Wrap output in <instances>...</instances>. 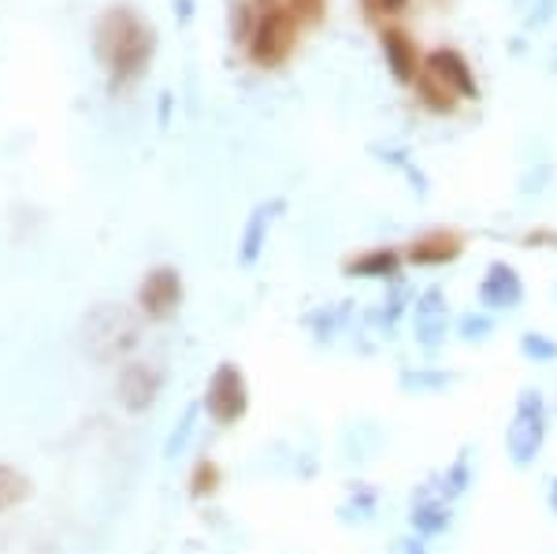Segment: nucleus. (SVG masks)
I'll return each mask as SVG.
<instances>
[{
    "label": "nucleus",
    "instance_id": "obj_1",
    "mask_svg": "<svg viewBox=\"0 0 557 554\" xmlns=\"http://www.w3.org/2000/svg\"><path fill=\"white\" fill-rule=\"evenodd\" d=\"M93 49H98L101 64L108 67L112 90H124L127 82L145 75V67H150L153 60V49H156V38L134 8L116 4L108 8L98 20V27H93Z\"/></svg>",
    "mask_w": 557,
    "mask_h": 554
},
{
    "label": "nucleus",
    "instance_id": "obj_2",
    "mask_svg": "<svg viewBox=\"0 0 557 554\" xmlns=\"http://www.w3.org/2000/svg\"><path fill=\"white\" fill-rule=\"evenodd\" d=\"M142 343V327L134 320V309L119 301H101L86 309L78 324V346L93 365H127Z\"/></svg>",
    "mask_w": 557,
    "mask_h": 554
},
{
    "label": "nucleus",
    "instance_id": "obj_3",
    "mask_svg": "<svg viewBox=\"0 0 557 554\" xmlns=\"http://www.w3.org/2000/svg\"><path fill=\"white\" fill-rule=\"evenodd\" d=\"M546 447V398L539 387H524L517 395V410L506 428V454L517 469H528Z\"/></svg>",
    "mask_w": 557,
    "mask_h": 554
},
{
    "label": "nucleus",
    "instance_id": "obj_4",
    "mask_svg": "<svg viewBox=\"0 0 557 554\" xmlns=\"http://www.w3.org/2000/svg\"><path fill=\"white\" fill-rule=\"evenodd\" d=\"M249 379L246 372H242L234 361H220V365L212 369V376H208V387H205V413L212 417V424H220V428H234L238 421H246L249 413Z\"/></svg>",
    "mask_w": 557,
    "mask_h": 554
},
{
    "label": "nucleus",
    "instance_id": "obj_5",
    "mask_svg": "<svg viewBox=\"0 0 557 554\" xmlns=\"http://www.w3.org/2000/svg\"><path fill=\"white\" fill-rule=\"evenodd\" d=\"M294 41H298V15L290 8L272 4L264 15L257 20V30L249 38V56L260 67H278L286 56H290Z\"/></svg>",
    "mask_w": 557,
    "mask_h": 554
},
{
    "label": "nucleus",
    "instance_id": "obj_6",
    "mask_svg": "<svg viewBox=\"0 0 557 554\" xmlns=\"http://www.w3.org/2000/svg\"><path fill=\"white\" fill-rule=\"evenodd\" d=\"M413 339L424 353H439L446 343L450 327H454V313H450V298L442 287H428L416 294L413 301Z\"/></svg>",
    "mask_w": 557,
    "mask_h": 554
},
{
    "label": "nucleus",
    "instance_id": "obj_7",
    "mask_svg": "<svg viewBox=\"0 0 557 554\" xmlns=\"http://www.w3.org/2000/svg\"><path fill=\"white\" fill-rule=\"evenodd\" d=\"M182 275L171 265H156L138 283V313L145 320H171L182 306Z\"/></svg>",
    "mask_w": 557,
    "mask_h": 554
},
{
    "label": "nucleus",
    "instance_id": "obj_8",
    "mask_svg": "<svg viewBox=\"0 0 557 554\" xmlns=\"http://www.w3.org/2000/svg\"><path fill=\"white\" fill-rule=\"evenodd\" d=\"M164 391V372L153 361H127L116 376V398L127 413H150Z\"/></svg>",
    "mask_w": 557,
    "mask_h": 554
},
{
    "label": "nucleus",
    "instance_id": "obj_9",
    "mask_svg": "<svg viewBox=\"0 0 557 554\" xmlns=\"http://www.w3.org/2000/svg\"><path fill=\"white\" fill-rule=\"evenodd\" d=\"M476 298H480V306L487 313H509V309L524 306L528 291H524V280H520V272L506 261H491L480 280V287H476Z\"/></svg>",
    "mask_w": 557,
    "mask_h": 554
},
{
    "label": "nucleus",
    "instance_id": "obj_10",
    "mask_svg": "<svg viewBox=\"0 0 557 554\" xmlns=\"http://www.w3.org/2000/svg\"><path fill=\"white\" fill-rule=\"evenodd\" d=\"M278 216H286V197H264L260 205H254L249 212L246 228H242V239H238V265L242 268H254L264 254V242L272 235V223Z\"/></svg>",
    "mask_w": 557,
    "mask_h": 554
},
{
    "label": "nucleus",
    "instance_id": "obj_11",
    "mask_svg": "<svg viewBox=\"0 0 557 554\" xmlns=\"http://www.w3.org/2000/svg\"><path fill=\"white\" fill-rule=\"evenodd\" d=\"M424 72L435 75V79L446 86V90H454L457 98H465V101L480 98V82H476V75H472V64H468L457 49H431V53L424 56Z\"/></svg>",
    "mask_w": 557,
    "mask_h": 554
},
{
    "label": "nucleus",
    "instance_id": "obj_12",
    "mask_svg": "<svg viewBox=\"0 0 557 554\" xmlns=\"http://www.w3.org/2000/svg\"><path fill=\"white\" fill-rule=\"evenodd\" d=\"M465 254V239L450 228H435V231H424L416 235L413 242L405 246V261L416 265V268H431V265H450Z\"/></svg>",
    "mask_w": 557,
    "mask_h": 554
},
{
    "label": "nucleus",
    "instance_id": "obj_13",
    "mask_svg": "<svg viewBox=\"0 0 557 554\" xmlns=\"http://www.w3.org/2000/svg\"><path fill=\"white\" fill-rule=\"evenodd\" d=\"M405 265V249L398 246H376V249H361L350 261L342 265V272L350 280H398Z\"/></svg>",
    "mask_w": 557,
    "mask_h": 554
},
{
    "label": "nucleus",
    "instance_id": "obj_14",
    "mask_svg": "<svg viewBox=\"0 0 557 554\" xmlns=\"http://www.w3.org/2000/svg\"><path fill=\"white\" fill-rule=\"evenodd\" d=\"M379 46H383V60H387L394 82L413 86L416 79H420V56H416V49H413V41H409L405 30L387 27L379 34Z\"/></svg>",
    "mask_w": 557,
    "mask_h": 554
},
{
    "label": "nucleus",
    "instance_id": "obj_15",
    "mask_svg": "<svg viewBox=\"0 0 557 554\" xmlns=\"http://www.w3.org/2000/svg\"><path fill=\"white\" fill-rule=\"evenodd\" d=\"M353 313H357V306L350 298H342V301H327V306H320V309H312V313H305L301 324L312 332V339L316 343H335L338 335L346 332V327L353 324Z\"/></svg>",
    "mask_w": 557,
    "mask_h": 554
},
{
    "label": "nucleus",
    "instance_id": "obj_16",
    "mask_svg": "<svg viewBox=\"0 0 557 554\" xmlns=\"http://www.w3.org/2000/svg\"><path fill=\"white\" fill-rule=\"evenodd\" d=\"M413 301H416V294L405 280H390L387 298H383L376 309H368V313H364V324L379 327V332H394L398 320H402L405 313H413Z\"/></svg>",
    "mask_w": 557,
    "mask_h": 554
},
{
    "label": "nucleus",
    "instance_id": "obj_17",
    "mask_svg": "<svg viewBox=\"0 0 557 554\" xmlns=\"http://www.w3.org/2000/svg\"><path fill=\"white\" fill-rule=\"evenodd\" d=\"M409 525H413V536H420V540H435V536L450 532V525H454V510H450L446 502L413 499V506H409Z\"/></svg>",
    "mask_w": 557,
    "mask_h": 554
},
{
    "label": "nucleus",
    "instance_id": "obj_18",
    "mask_svg": "<svg viewBox=\"0 0 557 554\" xmlns=\"http://www.w3.org/2000/svg\"><path fill=\"white\" fill-rule=\"evenodd\" d=\"M346 502L338 506V517H342L346 525H364V521H372L376 517V510H379V488L376 484H368V480H350L346 484Z\"/></svg>",
    "mask_w": 557,
    "mask_h": 554
},
{
    "label": "nucleus",
    "instance_id": "obj_19",
    "mask_svg": "<svg viewBox=\"0 0 557 554\" xmlns=\"http://www.w3.org/2000/svg\"><path fill=\"white\" fill-rule=\"evenodd\" d=\"M34 499V484L30 476L23 469H15V465L0 462V517L12 514V510L26 506V502Z\"/></svg>",
    "mask_w": 557,
    "mask_h": 554
},
{
    "label": "nucleus",
    "instance_id": "obj_20",
    "mask_svg": "<svg viewBox=\"0 0 557 554\" xmlns=\"http://www.w3.org/2000/svg\"><path fill=\"white\" fill-rule=\"evenodd\" d=\"M398 387L405 395H439L454 387V372L446 369H402L398 372Z\"/></svg>",
    "mask_w": 557,
    "mask_h": 554
},
{
    "label": "nucleus",
    "instance_id": "obj_21",
    "mask_svg": "<svg viewBox=\"0 0 557 554\" xmlns=\"http://www.w3.org/2000/svg\"><path fill=\"white\" fill-rule=\"evenodd\" d=\"M202 413H205L202 402H186V410L179 413L176 428H171L168 443H164V458H168V462L182 458V450H186V443L194 439V428H197V421H202Z\"/></svg>",
    "mask_w": 557,
    "mask_h": 554
},
{
    "label": "nucleus",
    "instance_id": "obj_22",
    "mask_svg": "<svg viewBox=\"0 0 557 554\" xmlns=\"http://www.w3.org/2000/svg\"><path fill=\"white\" fill-rule=\"evenodd\" d=\"M220 488H223V469L212 462V458H202V462L194 465V473H190V495L212 499V495H220Z\"/></svg>",
    "mask_w": 557,
    "mask_h": 554
},
{
    "label": "nucleus",
    "instance_id": "obj_23",
    "mask_svg": "<svg viewBox=\"0 0 557 554\" xmlns=\"http://www.w3.org/2000/svg\"><path fill=\"white\" fill-rule=\"evenodd\" d=\"M494 332H498V320L487 313V309H480V313H461V320H457V335H461V343H468V346L487 343Z\"/></svg>",
    "mask_w": 557,
    "mask_h": 554
},
{
    "label": "nucleus",
    "instance_id": "obj_24",
    "mask_svg": "<svg viewBox=\"0 0 557 554\" xmlns=\"http://www.w3.org/2000/svg\"><path fill=\"white\" fill-rule=\"evenodd\" d=\"M416 93H420L424 105H428L431 112H442V116H446V112H454V105H457V93L446 90V86H442L428 72H424L420 79H416Z\"/></svg>",
    "mask_w": 557,
    "mask_h": 554
},
{
    "label": "nucleus",
    "instance_id": "obj_25",
    "mask_svg": "<svg viewBox=\"0 0 557 554\" xmlns=\"http://www.w3.org/2000/svg\"><path fill=\"white\" fill-rule=\"evenodd\" d=\"M517 346H520V358H528L532 365H550V361H557V339L546 332H524Z\"/></svg>",
    "mask_w": 557,
    "mask_h": 554
},
{
    "label": "nucleus",
    "instance_id": "obj_26",
    "mask_svg": "<svg viewBox=\"0 0 557 554\" xmlns=\"http://www.w3.org/2000/svg\"><path fill=\"white\" fill-rule=\"evenodd\" d=\"M376 157H383L387 164H394V171H402V176L409 179V186H413L420 197L428 194V186H431V183H428V176H424V171L416 168V160L409 157L405 150H376Z\"/></svg>",
    "mask_w": 557,
    "mask_h": 554
},
{
    "label": "nucleus",
    "instance_id": "obj_27",
    "mask_svg": "<svg viewBox=\"0 0 557 554\" xmlns=\"http://www.w3.org/2000/svg\"><path fill=\"white\" fill-rule=\"evenodd\" d=\"M442 476H446V488H450V495H454V502L461 495H468V488H472V450H461L454 458V465H450Z\"/></svg>",
    "mask_w": 557,
    "mask_h": 554
},
{
    "label": "nucleus",
    "instance_id": "obj_28",
    "mask_svg": "<svg viewBox=\"0 0 557 554\" xmlns=\"http://www.w3.org/2000/svg\"><path fill=\"white\" fill-rule=\"evenodd\" d=\"M257 30V20H254V8L249 4H231V38L242 41V46H249V38H254Z\"/></svg>",
    "mask_w": 557,
    "mask_h": 554
},
{
    "label": "nucleus",
    "instance_id": "obj_29",
    "mask_svg": "<svg viewBox=\"0 0 557 554\" xmlns=\"http://www.w3.org/2000/svg\"><path fill=\"white\" fill-rule=\"evenodd\" d=\"M286 8L298 15V23H320L327 12V0H286Z\"/></svg>",
    "mask_w": 557,
    "mask_h": 554
},
{
    "label": "nucleus",
    "instance_id": "obj_30",
    "mask_svg": "<svg viewBox=\"0 0 557 554\" xmlns=\"http://www.w3.org/2000/svg\"><path fill=\"white\" fill-rule=\"evenodd\" d=\"M557 12V0H535L532 4V12H528V20H524V30H539V27H546V20Z\"/></svg>",
    "mask_w": 557,
    "mask_h": 554
},
{
    "label": "nucleus",
    "instance_id": "obj_31",
    "mask_svg": "<svg viewBox=\"0 0 557 554\" xmlns=\"http://www.w3.org/2000/svg\"><path fill=\"white\" fill-rule=\"evenodd\" d=\"M398 554H431V551H428V540H420V536H402V540H398Z\"/></svg>",
    "mask_w": 557,
    "mask_h": 554
},
{
    "label": "nucleus",
    "instance_id": "obj_32",
    "mask_svg": "<svg viewBox=\"0 0 557 554\" xmlns=\"http://www.w3.org/2000/svg\"><path fill=\"white\" fill-rule=\"evenodd\" d=\"M524 242H528V246H557V235H554V231H532Z\"/></svg>",
    "mask_w": 557,
    "mask_h": 554
},
{
    "label": "nucleus",
    "instance_id": "obj_33",
    "mask_svg": "<svg viewBox=\"0 0 557 554\" xmlns=\"http://www.w3.org/2000/svg\"><path fill=\"white\" fill-rule=\"evenodd\" d=\"M364 4L372 8V0H364ZM405 4H409V0H376V8H379V12H387V15H398Z\"/></svg>",
    "mask_w": 557,
    "mask_h": 554
},
{
    "label": "nucleus",
    "instance_id": "obj_34",
    "mask_svg": "<svg viewBox=\"0 0 557 554\" xmlns=\"http://www.w3.org/2000/svg\"><path fill=\"white\" fill-rule=\"evenodd\" d=\"M176 15H179V23L194 20V0H176Z\"/></svg>",
    "mask_w": 557,
    "mask_h": 554
},
{
    "label": "nucleus",
    "instance_id": "obj_35",
    "mask_svg": "<svg viewBox=\"0 0 557 554\" xmlns=\"http://www.w3.org/2000/svg\"><path fill=\"white\" fill-rule=\"evenodd\" d=\"M168 119H171V93H164L160 98V127H168Z\"/></svg>",
    "mask_w": 557,
    "mask_h": 554
},
{
    "label": "nucleus",
    "instance_id": "obj_36",
    "mask_svg": "<svg viewBox=\"0 0 557 554\" xmlns=\"http://www.w3.org/2000/svg\"><path fill=\"white\" fill-rule=\"evenodd\" d=\"M546 506H550V514L557 517V476L550 480V488H546Z\"/></svg>",
    "mask_w": 557,
    "mask_h": 554
}]
</instances>
